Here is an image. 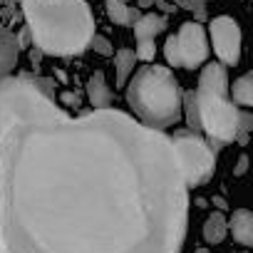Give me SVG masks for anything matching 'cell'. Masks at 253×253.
Returning a JSON list of instances; mask_svg holds the SVG:
<instances>
[{
    "instance_id": "18",
    "label": "cell",
    "mask_w": 253,
    "mask_h": 253,
    "mask_svg": "<svg viewBox=\"0 0 253 253\" xmlns=\"http://www.w3.org/2000/svg\"><path fill=\"white\" fill-rule=\"evenodd\" d=\"M164 57H167V62H169L171 67H181V60H179V47H176V35L167 38V42H164Z\"/></svg>"
},
{
    "instance_id": "21",
    "label": "cell",
    "mask_w": 253,
    "mask_h": 253,
    "mask_svg": "<svg viewBox=\"0 0 253 253\" xmlns=\"http://www.w3.org/2000/svg\"><path fill=\"white\" fill-rule=\"evenodd\" d=\"M246 169H248V157L241 154V157H238V164H236V169H233V176H243Z\"/></svg>"
},
{
    "instance_id": "23",
    "label": "cell",
    "mask_w": 253,
    "mask_h": 253,
    "mask_svg": "<svg viewBox=\"0 0 253 253\" xmlns=\"http://www.w3.org/2000/svg\"><path fill=\"white\" fill-rule=\"evenodd\" d=\"M201 3H206V0H201Z\"/></svg>"
},
{
    "instance_id": "6",
    "label": "cell",
    "mask_w": 253,
    "mask_h": 253,
    "mask_svg": "<svg viewBox=\"0 0 253 253\" xmlns=\"http://www.w3.org/2000/svg\"><path fill=\"white\" fill-rule=\"evenodd\" d=\"M209 35L213 40V50L221 65H238L241 60V28L233 18L218 15L209 25Z\"/></svg>"
},
{
    "instance_id": "22",
    "label": "cell",
    "mask_w": 253,
    "mask_h": 253,
    "mask_svg": "<svg viewBox=\"0 0 253 253\" xmlns=\"http://www.w3.org/2000/svg\"><path fill=\"white\" fill-rule=\"evenodd\" d=\"M137 5L139 8H149V5H154V0H137Z\"/></svg>"
},
{
    "instance_id": "3",
    "label": "cell",
    "mask_w": 253,
    "mask_h": 253,
    "mask_svg": "<svg viewBox=\"0 0 253 253\" xmlns=\"http://www.w3.org/2000/svg\"><path fill=\"white\" fill-rule=\"evenodd\" d=\"M126 104L142 124L167 129L181 119V89L169 67L147 65L126 84Z\"/></svg>"
},
{
    "instance_id": "10",
    "label": "cell",
    "mask_w": 253,
    "mask_h": 253,
    "mask_svg": "<svg viewBox=\"0 0 253 253\" xmlns=\"http://www.w3.org/2000/svg\"><path fill=\"white\" fill-rule=\"evenodd\" d=\"M87 97H89V102H92L94 109H104V107L112 104L114 97H112V89H109V84H107V80H104L102 72H94L89 77V82H87Z\"/></svg>"
},
{
    "instance_id": "1",
    "label": "cell",
    "mask_w": 253,
    "mask_h": 253,
    "mask_svg": "<svg viewBox=\"0 0 253 253\" xmlns=\"http://www.w3.org/2000/svg\"><path fill=\"white\" fill-rule=\"evenodd\" d=\"M189 184L171 137L122 109L80 117L0 80V253H181Z\"/></svg>"
},
{
    "instance_id": "5",
    "label": "cell",
    "mask_w": 253,
    "mask_h": 253,
    "mask_svg": "<svg viewBox=\"0 0 253 253\" xmlns=\"http://www.w3.org/2000/svg\"><path fill=\"white\" fill-rule=\"evenodd\" d=\"M171 144L176 149L184 179L189 186H201L209 181V176L213 174L216 167V157L213 149L196 134V132H179L171 137Z\"/></svg>"
},
{
    "instance_id": "9",
    "label": "cell",
    "mask_w": 253,
    "mask_h": 253,
    "mask_svg": "<svg viewBox=\"0 0 253 253\" xmlns=\"http://www.w3.org/2000/svg\"><path fill=\"white\" fill-rule=\"evenodd\" d=\"M132 28H134L137 42H139V40H157V35L167 30V15H162V13L139 15V18L134 20Z\"/></svg>"
},
{
    "instance_id": "11",
    "label": "cell",
    "mask_w": 253,
    "mask_h": 253,
    "mask_svg": "<svg viewBox=\"0 0 253 253\" xmlns=\"http://www.w3.org/2000/svg\"><path fill=\"white\" fill-rule=\"evenodd\" d=\"M18 62V40L8 33H0V80H5Z\"/></svg>"
},
{
    "instance_id": "12",
    "label": "cell",
    "mask_w": 253,
    "mask_h": 253,
    "mask_svg": "<svg viewBox=\"0 0 253 253\" xmlns=\"http://www.w3.org/2000/svg\"><path fill=\"white\" fill-rule=\"evenodd\" d=\"M226 233H228V221H226V216H223L221 211H213V213L206 218V223H204V241H206L209 246H213V243H221V241L226 238Z\"/></svg>"
},
{
    "instance_id": "4",
    "label": "cell",
    "mask_w": 253,
    "mask_h": 253,
    "mask_svg": "<svg viewBox=\"0 0 253 253\" xmlns=\"http://www.w3.org/2000/svg\"><path fill=\"white\" fill-rule=\"evenodd\" d=\"M226 89H228L226 67L221 62H209L201 70L199 89L194 92V97H196L201 132H206L211 147L216 149L236 142V129H238L241 109L226 97Z\"/></svg>"
},
{
    "instance_id": "17",
    "label": "cell",
    "mask_w": 253,
    "mask_h": 253,
    "mask_svg": "<svg viewBox=\"0 0 253 253\" xmlns=\"http://www.w3.org/2000/svg\"><path fill=\"white\" fill-rule=\"evenodd\" d=\"M251 122H253V117H251L248 112H238V129H236V142H238V144H248Z\"/></svg>"
},
{
    "instance_id": "20",
    "label": "cell",
    "mask_w": 253,
    "mask_h": 253,
    "mask_svg": "<svg viewBox=\"0 0 253 253\" xmlns=\"http://www.w3.org/2000/svg\"><path fill=\"white\" fill-rule=\"evenodd\" d=\"M174 5H181L184 10H191L196 18H204L206 10H204V3L201 0H174Z\"/></svg>"
},
{
    "instance_id": "13",
    "label": "cell",
    "mask_w": 253,
    "mask_h": 253,
    "mask_svg": "<svg viewBox=\"0 0 253 253\" xmlns=\"http://www.w3.org/2000/svg\"><path fill=\"white\" fill-rule=\"evenodd\" d=\"M104 8H107V15L114 25H134V20L139 18V10L124 5L122 0H107Z\"/></svg>"
},
{
    "instance_id": "8",
    "label": "cell",
    "mask_w": 253,
    "mask_h": 253,
    "mask_svg": "<svg viewBox=\"0 0 253 253\" xmlns=\"http://www.w3.org/2000/svg\"><path fill=\"white\" fill-rule=\"evenodd\" d=\"M228 231L233 233V241L241 246H253V216L248 209H238L233 211L231 221H228Z\"/></svg>"
},
{
    "instance_id": "14",
    "label": "cell",
    "mask_w": 253,
    "mask_h": 253,
    "mask_svg": "<svg viewBox=\"0 0 253 253\" xmlns=\"http://www.w3.org/2000/svg\"><path fill=\"white\" fill-rule=\"evenodd\" d=\"M134 65H137V55L134 50H119L114 55V67H117V87H124L126 80H129V75L134 72Z\"/></svg>"
},
{
    "instance_id": "7",
    "label": "cell",
    "mask_w": 253,
    "mask_h": 253,
    "mask_svg": "<svg viewBox=\"0 0 253 253\" xmlns=\"http://www.w3.org/2000/svg\"><path fill=\"white\" fill-rule=\"evenodd\" d=\"M176 47H179V60L181 67L196 70L206 62L209 57V40L206 30L199 23H184L176 33Z\"/></svg>"
},
{
    "instance_id": "16",
    "label": "cell",
    "mask_w": 253,
    "mask_h": 253,
    "mask_svg": "<svg viewBox=\"0 0 253 253\" xmlns=\"http://www.w3.org/2000/svg\"><path fill=\"white\" fill-rule=\"evenodd\" d=\"M181 117H186V124L191 132H201V122H199V109H196V97L194 92L181 94Z\"/></svg>"
},
{
    "instance_id": "19",
    "label": "cell",
    "mask_w": 253,
    "mask_h": 253,
    "mask_svg": "<svg viewBox=\"0 0 253 253\" xmlns=\"http://www.w3.org/2000/svg\"><path fill=\"white\" fill-rule=\"evenodd\" d=\"M89 47H92L94 52L104 55V57L114 55V47H112V42H109L107 38H102V35H92V40H89Z\"/></svg>"
},
{
    "instance_id": "2",
    "label": "cell",
    "mask_w": 253,
    "mask_h": 253,
    "mask_svg": "<svg viewBox=\"0 0 253 253\" xmlns=\"http://www.w3.org/2000/svg\"><path fill=\"white\" fill-rule=\"evenodd\" d=\"M33 42L47 55H80L94 35V18L84 0H23Z\"/></svg>"
},
{
    "instance_id": "15",
    "label": "cell",
    "mask_w": 253,
    "mask_h": 253,
    "mask_svg": "<svg viewBox=\"0 0 253 253\" xmlns=\"http://www.w3.org/2000/svg\"><path fill=\"white\" fill-rule=\"evenodd\" d=\"M233 104L251 107L253 104V75H243L233 82Z\"/></svg>"
}]
</instances>
